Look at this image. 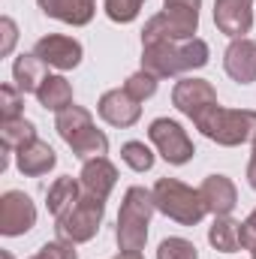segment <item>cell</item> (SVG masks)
I'll return each mask as SVG.
<instances>
[{"label":"cell","instance_id":"18","mask_svg":"<svg viewBox=\"0 0 256 259\" xmlns=\"http://www.w3.org/2000/svg\"><path fill=\"white\" fill-rule=\"evenodd\" d=\"M81 184L75 181V178H58L52 187H49V193H46V205H49V211H52V217L58 220V217H64L66 211H72L75 205H78V199H81Z\"/></svg>","mask_w":256,"mask_h":259},{"label":"cell","instance_id":"3","mask_svg":"<svg viewBox=\"0 0 256 259\" xmlns=\"http://www.w3.org/2000/svg\"><path fill=\"white\" fill-rule=\"evenodd\" d=\"M157 205H154V193L145 187H130L121 202V214H118V247L121 250H142L148 241V226L154 217Z\"/></svg>","mask_w":256,"mask_h":259},{"label":"cell","instance_id":"17","mask_svg":"<svg viewBox=\"0 0 256 259\" xmlns=\"http://www.w3.org/2000/svg\"><path fill=\"white\" fill-rule=\"evenodd\" d=\"M36 3L49 18H58L72 27L91 24V18L97 12V0H36Z\"/></svg>","mask_w":256,"mask_h":259},{"label":"cell","instance_id":"11","mask_svg":"<svg viewBox=\"0 0 256 259\" xmlns=\"http://www.w3.org/2000/svg\"><path fill=\"white\" fill-rule=\"evenodd\" d=\"M214 24L220 33L241 39L253 27V0H214Z\"/></svg>","mask_w":256,"mask_h":259},{"label":"cell","instance_id":"9","mask_svg":"<svg viewBox=\"0 0 256 259\" xmlns=\"http://www.w3.org/2000/svg\"><path fill=\"white\" fill-rule=\"evenodd\" d=\"M172 103L181 115H187L190 121H196L205 109L217 106V91L211 81L205 78H181L172 91Z\"/></svg>","mask_w":256,"mask_h":259},{"label":"cell","instance_id":"34","mask_svg":"<svg viewBox=\"0 0 256 259\" xmlns=\"http://www.w3.org/2000/svg\"><path fill=\"white\" fill-rule=\"evenodd\" d=\"M115 259H145V256H142V250H121Z\"/></svg>","mask_w":256,"mask_h":259},{"label":"cell","instance_id":"6","mask_svg":"<svg viewBox=\"0 0 256 259\" xmlns=\"http://www.w3.org/2000/svg\"><path fill=\"white\" fill-rule=\"evenodd\" d=\"M103 214H106V202L103 199H94V196H81L78 205L72 211H66L64 217H58L55 229L58 235L72 241V244H84L91 241L97 232H100V223H103Z\"/></svg>","mask_w":256,"mask_h":259},{"label":"cell","instance_id":"21","mask_svg":"<svg viewBox=\"0 0 256 259\" xmlns=\"http://www.w3.org/2000/svg\"><path fill=\"white\" fill-rule=\"evenodd\" d=\"M36 100L46 112H64L72 106V84L64 75H46V81L36 91Z\"/></svg>","mask_w":256,"mask_h":259},{"label":"cell","instance_id":"8","mask_svg":"<svg viewBox=\"0 0 256 259\" xmlns=\"http://www.w3.org/2000/svg\"><path fill=\"white\" fill-rule=\"evenodd\" d=\"M36 226V205L24 190H6L0 196V232L6 238L24 235Z\"/></svg>","mask_w":256,"mask_h":259},{"label":"cell","instance_id":"25","mask_svg":"<svg viewBox=\"0 0 256 259\" xmlns=\"http://www.w3.org/2000/svg\"><path fill=\"white\" fill-rule=\"evenodd\" d=\"M121 160L127 163L133 172H148V169L154 166V151H151L145 142H124Z\"/></svg>","mask_w":256,"mask_h":259},{"label":"cell","instance_id":"29","mask_svg":"<svg viewBox=\"0 0 256 259\" xmlns=\"http://www.w3.org/2000/svg\"><path fill=\"white\" fill-rule=\"evenodd\" d=\"M142 3L145 0H106V15L112 21H118V24H130L139 15Z\"/></svg>","mask_w":256,"mask_h":259},{"label":"cell","instance_id":"36","mask_svg":"<svg viewBox=\"0 0 256 259\" xmlns=\"http://www.w3.org/2000/svg\"><path fill=\"white\" fill-rule=\"evenodd\" d=\"M250 256H253V259H256V247H250Z\"/></svg>","mask_w":256,"mask_h":259},{"label":"cell","instance_id":"31","mask_svg":"<svg viewBox=\"0 0 256 259\" xmlns=\"http://www.w3.org/2000/svg\"><path fill=\"white\" fill-rule=\"evenodd\" d=\"M0 33H3V39H0V55L6 58V55L12 52L15 39H18V27H15V21H12L9 15H3V18H0Z\"/></svg>","mask_w":256,"mask_h":259},{"label":"cell","instance_id":"32","mask_svg":"<svg viewBox=\"0 0 256 259\" xmlns=\"http://www.w3.org/2000/svg\"><path fill=\"white\" fill-rule=\"evenodd\" d=\"M241 244H244V250L256 247V208L250 211V217L241 223Z\"/></svg>","mask_w":256,"mask_h":259},{"label":"cell","instance_id":"19","mask_svg":"<svg viewBox=\"0 0 256 259\" xmlns=\"http://www.w3.org/2000/svg\"><path fill=\"white\" fill-rule=\"evenodd\" d=\"M12 81L21 94H36L46 81V64L36 55H18L12 64Z\"/></svg>","mask_w":256,"mask_h":259},{"label":"cell","instance_id":"5","mask_svg":"<svg viewBox=\"0 0 256 259\" xmlns=\"http://www.w3.org/2000/svg\"><path fill=\"white\" fill-rule=\"evenodd\" d=\"M154 205L160 214H166L169 220L181 223V226H196L202 223V217L208 214L205 202H202V193L187 187L184 181L178 178H160L154 184Z\"/></svg>","mask_w":256,"mask_h":259},{"label":"cell","instance_id":"23","mask_svg":"<svg viewBox=\"0 0 256 259\" xmlns=\"http://www.w3.org/2000/svg\"><path fill=\"white\" fill-rule=\"evenodd\" d=\"M36 139V127L27 118H12V121H0V145L3 151H18L21 145Z\"/></svg>","mask_w":256,"mask_h":259},{"label":"cell","instance_id":"20","mask_svg":"<svg viewBox=\"0 0 256 259\" xmlns=\"http://www.w3.org/2000/svg\"><path fill=\"white\" fill-rule=\"evenodd\" d=\"M208 241H211V247L217 253H235V250H241L244 247L241 244V223L232 220L229 214L214 217V223L208 229Z\"/></svg>","mask_w":256,"mask_h":259},{"label":"cell","instance_id":"24","mask_svg":"<svg viewBox=\"0 0 256 259\" xmlns=\"http://www.w3.org/2000/svg\"><path fill=\"white\" fill-rule=\"evenodd\" d=\"M94 124V118H91V112L88 109H81V106H69L64 112H58V118H55V130H58V136L69 142L72 136H78L84 127H91Z\"/></svg>","mask_w":256,"mask_h":259},{"label":"cell","instance_id":"28","mask_svg":"<svg viewBox=\"0 0 256 259\" xmlns=\"http://www.w3.org/2000/svg\"><path fill=\"white\" fill-rule=\"evenodd\" d=\"M21 109H24V94L15 84H3L0 88V118L3 121L21 118Z\"/></svg>","mask_w":256,"mask_h":259},{"label":"cell","instance_id":"33","mask_svg":"<svg viewBox=\"0 0 256 259\" xmlns=\"http://www.w3.org/2000/svg\"><path fill=\"white\" fill-rule=\"evenodd\" d=\"M247 184L256 190V136H253V154H250V163H247Z\"/></svg>","mask_w":256,"mask_h":259},{"label":"cell","instance_id":"1","mask_svg":"<svg viewBox=\"0 0 256 259\" xmlns=\"http://www.w3.org/2000/svg\"><path fill=\"white\" fill-rule=\"evenodd\" d=\"M208 42L193 36V39H154V42H142V69H148L157 78H169V75H181L190 69H202L208 64Z\"/></svg>","mask_w":256,"mask_h":259},{"label":"cell","instance_id":"30","mask_svg":"<svg viewBox=\"0 0 256 259\" xmlns=\"http://www.w3.org/2000/svg\"><path fill=\"white\" fill-rule=\"evenodd\" d=\"M30 259H78V253H75V244H72V241L61 238V241H49V244H42L39 253H33Z\"/></svg>","mask_w":256,"mask_h":259},{"label":"cell","instance_id":"14","mask_svg":"<svg viewBox=\"0 0 256 259\" xmlns=\"http://www.w3.org/2000/svg\"><path fill=\"white\" fill-rule=\"evenodd\" d=\"M78 184H81V193L94 196V199H109V193L115 190L118 184V169L106 160V157H97V160H84L81 166V175H78Z\"/></svg>","mask_w":256,"mask_h":259},{"label":"cell","instance_id":"27","mask_svg":"<svg viewBox=\"0 0 256 259\" xmlns=\"http://www.w3.org/2000/svg\"><path fill=\"white\" fill-rule=\"evenodd\" d=\"M157 259H199V250L187 238H166L157 247Z\"/></svg>","mask_w":256,"mask_h":259},{"label":"cell","instance_id":"35","mask_svg":"<svg viewBox=\"0 0 256 259\" xmlns=\"http://www.w3.org/2000/svg\"><path fill=\"white\" fill-rule=\"evenodd\" d=\"M0 259H15V256H12L9 250H3V253H0Z\"/></svg>","mask_w":256,"mask_h":259},{"label":"cell","instance_id":"4","mask_svg":"<svg viewBox=\"0 0 256 259\" xmlns=\"http://www.w3.org/2000/svg\"><path fill=\"white\" fill-rule=\"evenodd\" d=\"M199 9H202V0H163V12H157L145 24L142 42L193 39V33L199 30Z\"/></svg>","mask_w":256,"mask_h":259},{"label":"cell","instance_id":"10","mask_svg":"<svg viewBox=\"0 0 256 259\" xmlns=\"http://www.w3.org/2000/svg\"><path fill=\"white\" fill-rule=\"evenodd\" d=\"M33 55L46 66H55V69L66 72V69H75L81 64V42L72 36H64V33H49V36L36 39Z\"/></svg>","mask_w":256,"mask_h":259},{"label":"cell","instance_id":"15","mask_svg":"<svg viewBox=\"0 0 256 259\" xmlns=\"http://www.w3.org/2000/svg\"><path fill=\"white\" fill-rule=\"evenodd\" d=\"M55 163H58V154H55V148H52L49 142H42V139H33V142L21 145V148L15 151V166H18V172L27 175V178H39V175L52 172Z\"/></svg>","mask_w":256,"mask_h":259},{"label":"cell","instance_id":"22","mask_svg":"<svg viewBox=\"0 0 256 259\" xmlns=\"http://www.w3.org/2000/svg\"><path fill=\"white\" fill-rule=\"evenodd\" d=\"M66 145L72 148V154H75L78 160H97V157H106V151H109V136L91 124V127L81 130L78 136H72Z\"/></svg>","mask_w":256,"mask_h":259},{"label":"cell","instance_id":"13","mask_svg":"<svg viewBox=\"0 0 256 259\" xmlns=\"http://www.w3.org/2000/svg\"><path fill=\"white\" fill-rule=\"evenodd\" d=\"M223 69L232 81L238 84H253L256 81V42L241 36L232 39L229 49L223 52Z\"/></svg>","mask_w":256,"mask_h":259},{"label":"cell","instance_id":"2","mask_svg":"<svg viewBox=\"0 0 256 259\" xmlns=\"http://www.w3.org/2000/svg\"><path fill=\"white\" fill-rule=\"evenodd\" d=\"M193 124H196V130L205 139H211V142H217L223 148H238L244 142H253L256 112H247V109H223L217 103V106L205 109Z\"/></svg>","mask_w":256,"mask_h":259},{"label":"cell","instance_id":"7","mask_svg":"<svg viewBox=\"0 0 256 259\" xmlns=\"http://www.w3.org/2000/svg\"><path fill=\"white\" fill-rule=\"evenodd\" d=\"M148 139L154 142L157 154H160L166 163H172V166H184V163H190L193 154H196V148H193L187 130L181 127L178 121H172V118H157V121H151V127H148Z\"/></svg>","mask_w":256,"mask_h":259},{"label":"cell","instance_id":"12","mask_svg":"<svg viewBox=\"0 0 256 259\" xmlns=\"http://www.w3.org/2000/svg\"><path fill=\"white\" fill-rule=\"evenodd\" d=\"M97 112L106 124L112 127H133L139 118H142V103L133 100L124 88H115V91H106L97 103Z\"/></svg>","mask_w":256,"mask_h":259},{"label":"cell","instance_id":"16","mask_svg":"<svg viewBox=\"0 0 256 259\" xmlns=\"http://www.w3.org/2000/svg\"><path fill=\"white\" fill-rule=\"evenodd\" d=\"M199 193H202V202H205L208 214H214V217L232 214V208L238 205V190L226 175H208L202 181Z\"/></svg>","mask_w":256,"mask_h":259},{"label":"cell","instance_id":"26","mask_svg":"<svg viewBox=\"0 0 256 259\" xmlns=\"http://www.w3.org/2000/svg\"><path fill=\"white\" fill-rule=\"evenodd\" d=\"M157 75H151L148 69H139V72H133L127 78V84H124V91H127L133 100H139V103H145V100H151L154 94H157Z\"/></svg>","mask_w":256,"mask_h":259}]
</instances>
